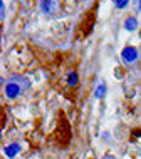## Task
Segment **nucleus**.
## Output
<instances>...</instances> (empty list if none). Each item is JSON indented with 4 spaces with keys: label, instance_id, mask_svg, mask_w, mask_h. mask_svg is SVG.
I'll return each mask as SVG.
<instances>
[{
    "label": "nucleus",
    "instance_id": "obj_11",
    "mask_svg": "<svg viewBox=\"0 0 141 159\" xmlns=\"http://www.w3.org/2000/svg\"><path fill=\"white\" fill-rule=\"evenodd\" d=\"M104 159H113V157H104Z\"/></svg>",
    "mask_w": 141,
    "mask_h": 159
},
{
    "label": "nucleus",
    "instance_id": "obj_8",
    "mask_svg": "<svg viewBox=\"0 0 141 159\" xmlns=\"http://www.w3.org/2000/svg\"><path fill=\"white\" fill-rule=\"evenodd\" d=\"M42 10L50 12V0H44V2H42Z\"/></svg>",
    "mask_w": 141,
    "mask_h": 159
},
{
    "label": "nucleus",
    "instance_id": "obj_6",
    "mask_svg": "<svg viewBox=\"0 0 141 159\" xmlns=\"http://www.w3.org/2000/svg\"><path fill=\"white\" fill-rule=\"evenodd\" d=\"M104 94H106V85L104 84H101V85H97V89H96V97H104Z\"/></svg>",
    "mask_w": 141,
    "mask_h": 159
},
{
    "label": "nucleus",
    "instance_id": "obj_7",
    "mask_svg": "<svg viewBox=\"0 0 141 159\" xmlns=\"http://www.w3.org/2000/svg\"><path fill=\"white\" fill-rule=\"evenodd\" d=\"M113 2H114V5H116L118 8H125L129 0H113Z\"/></svg>",
    "mask_w": 141,
    "mask_h": 159
},
{
    "label": "nucleus",
    "instance_id": "obj_1",
    "mask_svg": "<svg viewBox=\"0 0 141 159\" xmlns=\"http://www.w3.org/2000/svg\"><path fill=\"white\" fill-rule=\"evenodd\" d=\"M121 57H123L125 62H133V61L138 59V52H136L134 47H125L123 52H121Z\"/></svg>",
    "mask_w": 141,
    "mask_h": 159
},
{
    "label": "nucleus",
    "instance_id": "obj_4",
    "mask_svg": "<svg viewBox=\"0 0 141 159\" xmlns=\"http://www.w3.org/2000/svg\"><path fill=\"white\" fill-rule=\"evenodd\" d=\"M125 27H126V30H129V32L136 30V27H138V20H136L134 17H129V19L125 20Z\"/></svg>",
    "mask_w": 141,
    "mask_h": 159
},
{
    "label": "nucleus",
    "instance_id": "obj_10",
    "mask_svg": "<svg viewBox=\"0 0 141 159\" xmlns=\"http://www.w3.org/2000/svg\"><path fill=\"white\" fill-rule=\"evenodd\" d=\"M139 8H141V0H139Z\"/></svg>",
    "mask_w": 141,
    "mask_h": 159
},
{
    "label": "nucleus",
    "instance_id": "obj_5",
    "mask_svg": "<svg viewBox=\"0 0 141 159\" xmlns=\"http://www.w3.org/2000/svg\"><path fill=\"white\" fill-rule=\"evenodd\" d=\"M67 84H69L71 87L78 84V74H76V72H71L69 74V77H67Z\"/></svg>",
    "mask_w": 141,
    "mask_h": 159
},
{
    "label": "nucleus",
    "instance_id": "obj_9",
    "mask_svg": "<svg viewBox=\"0 0 141 159\" xmlns=\"http://www.w3.org/2000/svg\"><path fill=\"white\" fill-rule=\"evenodd\" d=\"M0 10H2V19L5 17V7H3V2H0Z\"/></svg>",
    "mask_w": 141,
    "mask_h": 159
},
{
    "label": "nucleus",
    "instance_id": "obj_3",
    "mask_svg": "<svg viewBox=\"0 0 141 159\" xmlns=\"http://www.w3.org/2000/svg\"><path fill=\"white\" fill-rule=\"evenodd\" d=\"M19 151H20L19 144H10V146H7V148L3 149V152H5L7 157H15L17 154H19Z\"/></svg>",
    "mask_w": 141,
    "mask_h": 159
},
{
    "label": "nucleus",
    "instance_id": "obj_2",
    "mask_svg": "<svg viewBox=\"0 0 141 159\" xmlns=\"http://www.w3.org/2000/svg\"><path fill=\"white\" fill-rule=\"evenodd\" d=\"M19 92H20V87L17 84H7L5 85V96L8 99H14L19 96Z\"/></svg>",
    "mask_w": 141,
    "mask_h": 159
}]
</instances>
